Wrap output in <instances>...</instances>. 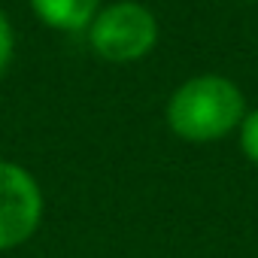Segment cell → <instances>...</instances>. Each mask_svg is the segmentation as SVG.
Wrapping results in <instances>:
<instances>
[{"label":"cell","mask_w":258,"mask_h":258,"mask_svg":"<svg viewBox=\"0 0 258 258\" xmlns=\"http://www.w3.org/2000/svg\"><path fill=\"white\" fill-rule=\"evenodd\" d=\"M246 109V94L234 79L222 73H201L176 85L164 118L185 143H216L237 134Z\"/></svg>","instance_id":"6da1fadb"},{"label":"cell","mask_w":258,"mask_h":258,"mask_svg":"<svg viewBox=\"0 0 258 258\" xmlns=\"http://www.w3.org/2000/svg\"><path fill=\"white\" fill-rule=\"evenodd\" d=\"M91 52L106 64H137L158 46L161 28L155 13L140 0H115L85 28Z\"/></svg>","instance_id":"7a4b0ae2"},{"label":"cell","mask_w":258,"mask_h":258,"mask_svg":"<svg viewBox=\"0 0 258 258\" xmlns=\"http://www.w3.org/2000/svg\"><path fill=\"white\" fill-rule=\"evenodd\" d=\"M43 188L31 170L0 158V252L28 243L43 222Z\"/></svg>","instance_id":"3957f363"},{"label":"cell","mask_w":258,"mask_h":258,"mask_svg":"<svg viewBox=\"0 0 258 258\" xmlns=\"http://www.w3.org/2000/svg\"><path fill=\"white\" fill-rule=\"evenodd\" d=\"M37 22L61 34H79L100 13L103 0H28Z\"/></svg>","instance_id":"277c9868"},{"label":"cell","mask_w":258,"mask_h":258,"mask_svg":"<svg viewBox=\"0 0 258 258\" xmlns=\"http://www.w3.org/2000/svg\"><path fill=\"white\" fill-rule=\"evenodd\" d=\"M237 143H240V152L246 155V161L258 167V109H246V115L237 127Z\"/></svg>","instance_id":"5b68a950"},{"label":"cell","mask_w":258,"mask_h":258,"mask_svg":"<svg viewBox=\"0 0 258 258\" xmlns=\"http://www.w3.org/2000/svg\"><path fill=\"white\" fill-rule=\"evenodd\" d=\"M13 58H16V31H13L10 16L0 10V79L13 67Z\"/></svg>","instance_id":"8992f818"}]
</instances>
